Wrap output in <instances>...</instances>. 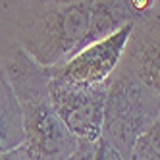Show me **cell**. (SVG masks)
Returning a JSON list of instances; mask_svg holds the SVG:
<instances>
[{"instance_id":"ba28073f","label":"cell","mask_w":160,"mask_h":160,"mask_svg":"<svg viewBox=\"0 0 160 160\" xmlns=\"http://www.w3.org/2000/svg\"><path fill=\"white\" fill-rule=\"evenodd\" d=\"M0 139L8 151L25 143L21 108L2 68H0Z\"/></svg>"},{"instance_id":"3957f363","label":"cell","mask_w":160,"mask_h":160,"mask_svg":"<svg viewBox=\"0 0 160 160\" xmlns=\"http://www.w3.org/2000/svg\"><path fill=\"white\" fill-rule=\"evenodd\" d=\"M108 83L102 137L129 160L135 141L158 118L160 100L122 68L114 70Z\"/></svg>"},{"instance_id":"6da1fadb","label":"cell","mask_w":160,"mask_h":160,"mask_svg":"<svg viewBox=\"0 0 160 160\" xmlns=\"http://www.w3.org/2000/svg\"><path fill=\"white\" fill-rule=\"evenodd\" d=\"M2 70L19 102L25 131L23 145L31 160H68L75 151L77 139L52 106L48 95L50 68L41 66L16 44L6 52Z\"/></svg>"},{"instance_id":"30bf717a","label":"cell","mask_w":160,"mask_h":160,"mask_svg":"<svg viewBox=\"0 0 160 160\" xmlns=\"http://www.w3.org/2000/svg\"><path fill=\"white\" fill-rule=\"evenodd\" d=\"M0 160H31V156H29V152H27L25 145H19V147L12 148V151L0 154Z\"/></svg>"},{"instance_id":"9c48e42d","label":"cell","mask_w":160,"mask_h":160,"mask_svg":"<svg viewBox=\"0 0 160 160\" xmlns=\"http://www.w3.org/2000/svg\"><path fill=\"white\" fill-rule=\"evenodd\" d=\"M129 160H160V114L135 141Z\"/></svg>"},{"instance_id":"52a82bcc","label":"cell","mask_w":160,"mask_h":160,"mask_svg":"<svg viewBox=\"0 0 160 160\" xmlns=\"http://www.w3.org/2000/svg\"><path fill=\"white\" fill-rule=\"evenodd\" d=\"M141 18L143 16L135 12L129 0H93L87 44L110 37L125 25H135Z\"/></svg>"},{"instance_id":"5b68a950","label":"cell","mask_w":160,"mask_h":160,"mask_svg":"<svg viewBox=\"0 0 160 160\" xmlns=\"http://www.w3.org/2000/svg\"><path fill=\"white\" fill-rule=\"evenodd\" d=\"M131 29L133 25H125L110 37L87 44L70 60L50 68L52 79L73 85H100L108 81L122 60Z\"/></svg>"},{"instance_id":"277c9868","label":"cell","mask_w":160,"mask_h":160,"mask_svg":"<svg viewBox=\"0 0 160 160\" xmlns=\"http://www.w3.org/2000/svg\"><path fill=\"white\" fill-rule=\"evenodd\" d=\"M108 81L100 85H73L52 79L48 95L56 114L75 139L95 141L102 135Z\"/></svg>"},{"instance_id":"7a4b0ae2","label":"cell","mask_w":160,"mask_h":160,"mask_svg":"<svg viewBox=\"0 0 160 160\" xmlns=\"http://www.w3.org/2000/svg\"><path fill=\"white\" fill-rule=\"evenodd\" d=\"M93 0L75 4H27L18 19V44L35 62L54 68L87 44Z\"/></svg>"},{"instance_id":"7c38bea8","label":"cell","mask_w":160,"mask_h":160,"mask_svg":"<svg viewBox=\"0 0 160 160\" xmlns=\"http://www.w3.org/2000/svg\"><path fill=\"white\" fill-rule=\"evenodd\" d=\"M4 152H8V148H6V145L2 143V139H0V154H4Z\"/></svg>"},{"instance_id":"8992f818","label":"cell","mask_w":160,"mask_h":160,"mask_svg":"<svg viewBox=\"0 0 160 160\" xmlns=\"http://www.w3.org/2000/svg\"><path fill=\"white\" fill-rule=\"evenodd\" d=\"M118 68L160 100V2L133 25Z\"/></svg>"},{"instance_id":"8fae6325","label":"cell","mask_w":160,"mask_h":160,"mask_svg":"<svg viewBox=\"0 0 160 160\" xmlns=\"http://www.w3.org/2000/svg\"><path fill=\"white\" fill-rule=\"evenodd\" d=\"M81 0H29L31 6H42V4H75Z\"/></svg>"}]
</instances>
